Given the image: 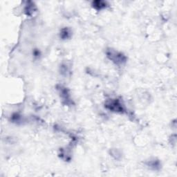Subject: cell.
Wrapping results in <instances>:
<instances>
[{
	"mask_svg": "<svg viewBox=\"0 0 177 177\" xmlns=\"http://www.w3.org/2000/svg\"><path fill=\"white\" fill-rule=\"evenodd\" d=\"M107 56L110 60L117 65H122L126 62L127 57L122 53L109 48L106 52Z\"/></svg>",
	"mask_w": 177,
	"mask_h": 177,
	"instance_id": "1",
	"label": "cell"
},
{
	"mask_svg": "<svg viewBox=\"0 0 177 177\" xmlns=\"http://www.w3.org/2000/svg\"><path fill=\"white\" fill-rule=\"evenodd\" d=\"M105 107L110 111L114 112L123 113L125 112V107L119 99H110L105 103Z\"/></svg>",
	"mask_w": 177,
	"mask_h": 177,
	"instance_id": "2",
	"label": "cell"
},
{
	"mask_svg": "<svg viewBox=\"0 0 177 177\" xmlns=\"http://www.w3.org/2000/svg\"><path fill=\"white\" fill-rule=\"evenodd\" d=\"M107 3L106 2L95 1V2H93L92 6L94 7V9L97 10V11H101V10L104 9L105 8L107 7Z\"/></svg>",
	"mask_w": 177,
	"mask_h": 177,
	"instance_id": "3",
	"label": "cell"
},
{
	"mask_svg": "<svg viewBox=\"0 0 177 177\" xmlns=\"http://www.w3.org/2000/svg\"><path fill=\"white\" fill-rule=\"evenodd\" d=\"M147 165L149 167V168L152 169V170H158L159 168H160L161 164L158 161H155V159H154V160H153V161H149V162L147 163Z\"/></svg>",
	"mask_w": 177,
	"mask_h": 177,
	"instance_id": "4",
	"label": "cell"
},
{
	"mask_svg": "<svg viewBox=\"0 0 177 177\" xmlns=\"http://www.w3.org/2000/svg\"><path fill=\"white\" fill-rule=\"evenodd\" d=\"M71 31L69 28H65V29H62L60 33V37L62 38L63 40L68 39L71 37Z\"/></svg>",
	"mask_w": 177,
	"mask_h": 177,
	"instance_id": "5",
	"label": "cell"
}]
</instances>
